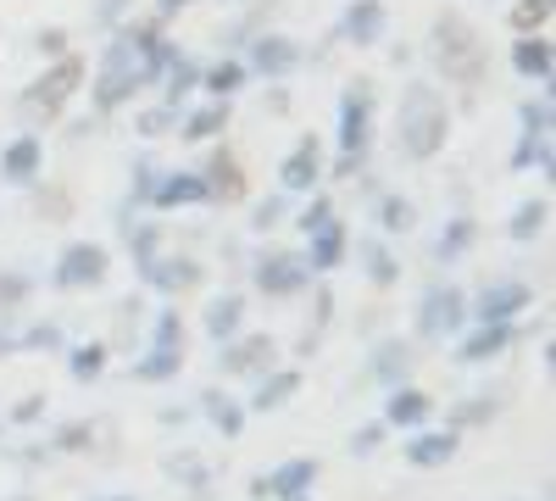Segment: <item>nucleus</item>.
Returning a JSON list of instances; mask_svg holds the SVG:
<instances>
[{"label":"nucleus","instance_id":"nucleus-1","mask_svg":"<svg viewBox=\"0 0 556 501\" xmlns=\"http://www.w3.org/2000/svg\"><path fill=\"white\" fill-rule=\"evenodd\" d=\"M451 140V101L445 89L429 78H412L401 89V107H395V156L401 162H434Z\"/></svg>","mask_w":556,"mask_h":501},{"label":"nucleus","instance_id":"nucleus-2","mask_svg":"<svg viewBox=\"0 0 556 501\" xmlns=\"http://www.w3.org/2000/svg\"><path fill=\"white\" fill-rule=\"evenodd\" d=\"M374 112H379L374 78H345L340 112H334V140H340V162L329 167L334 178H356L367 167V156H374Z\"/></svg>","mask_w":556,"mask_h":501},{"label":"nucleus","instance_id":"nucleus-3","mask_svg":"<svg viewBox=\"0 0 556 501\" xmlns=\"http://www.w3.org/2000/svg\"><path fill=\"white\" fill-rule=\"evenodd\" d=\"M429 62L445 73V84L479 89V78H484V67H490V51H484L479 28L462 17V12H440L434 28H429Z\"/></svg>","mask_w":556,"mask_h":501},{"label":"nucleus","instance_id":"nucleus-4","mask_svg":"<svg viewBox=\"0 0 556 501\" xmlns=\"http://www.w3.org/2000/svg\"><path fill=\"white\" fill-rule=\"evenodd\" d=\"M139 89H146V62H139V45L128 28H117L106 39L101 62L89 67V107H96L101 117H112L117 107H128Z\"/></svg>","mask_w":556,"mask_h":501},{"label":"nucleus","instance_id":"nucleus-5","mask_svg":"<svg viewBox=\"0 0 556 501\" xmlns=\"http://www.w3.org/2000/svg\"><path fill=\"white\" fill-rule=\"evenodd\" d=\"M84 78H89V62H84L78 51H67V57H56V62H45V67H39V78H34V84H23V96H17V117H23L28 128L56 123V117L67 112V101L84 89Z\"/></svg>","mask_w":556,"mask_h":501},{"label":"nucleus","instance_id":"nucleus-6","mask_svg":"<svg viewBox=\"0 0 556 501\" xmlns=\"http://www.w3.org/2000/svg\"><path fill=\"white\" fill-rule=\"evenodd\" d=\"M112 279V251L96 240H67L51 262V290L78 296V290H101Z\"/></svg>","mask_w":556,"mask_h":501},{"label":"nucleus","instance_id":"nucleus-7","mask_svg":"<svg viewBox=\"0 0 556 501\" xmlns=\"http://www.w3.org/2000/svg\"><path fill=\"white\" fill-rule=\"evenodd\" d=\"M412 329L424 335V340H456L462 329H468V290L462 285H429L424 296H417V317H412Z\"/></svg>","mask_w":556,"mask_h":501},{"label":"nucleus","instance_id":"nucleus-8","mask_svg":"<svg viewBox=\"0 0 556 501\" xmlns=\"http://www.w3.org/2000/svg\"><path fill=\"white\" fill-rule=\"evenodd\" d=\"M251 290H262V296H273V301H290V296L312 290V267H306L301 251L267 246V251H256V262H251Z\"/></svg>","mask_w":556,"mask_h":501},{"label":"nucleus","instance_id":"nucleus-9","mask_svg":"<svg viewBox=\"0 0 556 501\" xmlns=\"http://www.w3.org/2000/svg\"><path fill=\"white\" fill-rule=\"evenodd\" d=\"M139 285L156 290L162 301H178V296H190L206 285V262L195 251H156L146 267H139Z\"/></svg>","mask_w":556,"mask_h":501},{"label":"nucleus","instance_id":"nucleus-10","mask_svg":"<svg viewBox=\"0 0 556 501\" xmlns=\"http://www.w3.org/2000/svg\"><path fill=\"white\" fill-rule=\"evenodd\" d=\"M201 178H206L212 206H240V201H251V173H245V162L228 151L223 140L206 146V156H201Z\"/></svg>","mask_w":556,"mask_h":501},{"label":"nucleus","instance_id":"nucleus-11","mask_svg":"<svg viewBox=\"0 0 556 501\" xmlns=\"http://www.w3.org/2000/svg\"><path fill=\"white\" fill-rule=\"evenodd\" d=\"M301 62H306V45L295 34H278V28L256 34L251 39V57H245L251 78H267V84H285L290 73H301Z\"/></svg>","mask_w":556,"mask_h":501},{"label":"nucleus","instance_id":"nucleus-12","mask_svg":"<svg viewBox=\"0 0 556 501\" xmlns=\"http://www.w3.org/2000/svg\"><path fill=\"white\" fill-rule=\"evenodd\" d=\"M273 356H278V340L273 335H235V340H223L217 346V379L228 374V379H256V374H267L273 368Z\"/></svg>","mask_w":556,"mask_h":501},{"label":"nucleus","instance_id":"nucleus-13","mask_svg":"<svg viewBox=\"0 0 556 501\" xmlns=\"http://www.w3.org/2000/svg\"><path fill=\"white\" fill-rule=\"evenodd\" d=\"M323 173H329V162H323V140L306 128L301 140L290 146V156L278 162V190L285 196H312L323 185Z\"/></svg>","mask_w":556,"mask_h":501},{"label":"nucleus","instance_id":"nucleus-14","mask_svg":"<svg viewBox=\"0 0 556 501\" xmlns=\"http://www.w3.org/2000/svg\"><path fill=\"white\" fill-rule=\"evenodd\" d=\"M146 206L162 212V217H167V212H190V206H212L201 167H162V173H156V190H151Z\"/></svg>","mask_w":556,"mask_h":501},{"label":"nucleus","instance_id":"nucleus-15","mask_svg":"<svg viewBox=\"0 0 556 501\" xmlns=\"http://www.w3.org/2000/svg\"><path fill=\"white\" fill-rule=\"evenodd\" d=\"M529 306H534V285H523V279H501V285H484L479 296H468V317H479V324H513Z\"/></svg>","mask_w":556,"mask_h":501},{"label":"nucleus","instance_id":"nucleus-16","mask_svg":"<svg viewBox=\"0 0 556 501\" xmlns=\"http://www.w3.org/2000/svg\"><path fill=\"white\" fill-rule=\"evenodd\" d=\"M518 340H523V324H518V317H513V324H479L473 335L462 329V335H456V362H462V368H484V362L506 356Z\"/></svg>","mask_w":556,"mask_h":501},{"label":"nucleus","instance_id":"nucleus-17","mask_svg":"<svg viewBox=\"0 0 556 501\" xmlns=\"http://www.w3.org/2000/svg\"><path fill=\"white\" fill-rule=\"evenodd\" d=\"M317 458H290V463H278L273 474H256L251 479V501H290V496H306L317 485Z\"/></svg>","mask_w":556,"mask_h":501},{"label":"nucleus","instance_id":"nucleus-18","mask_svg":"<svg viewBox=\"0 0 556 501\" xmlns=\"http://www.w3.org/2000/svg\"><path fill=\"white\" fill-rule=\"evenodd\" d=\"M351 51H374V45L390 34V7L384 0H351V7L340 12V28H334Z\"/></svg>","mask_w":556,"mask_h":501},{"label":"nucleus","instance_id":"nucleus-19","mask_svg":"<svg viewBox=\"0 0 556 501\" xmlns=\"http://www.w3.org/2000/svg\"><path fill=\"white\" fill-rule=\"evenodd\" d=\"M306 267H312V279H329V273H340L345 262H351V229L340 217H329L323 229H312L306 235Z\"/></svg>","mask_w":556,"mask_h":501},{"label":"nucleus","instance_id":"nucleus-20","mask_svg":"<svg viewBox=\"0 0 556 501\" xmlns=\"http://www.w3.org/2000/svg\"><path fill=\"white\" fill-rule=\"evenodd\" d=\"M45 178V140L28 128V134H17V140L0 151V185H12V190H34Z\"/></svg>","mask_w":556,"mask_h":501},{"label":"nucleus","instance_id":"nucleus-21","mask_svg":"<svg viewBox=\"0 0 556 501\" xmlns=\"http://www.w3.org/2000/svg\"><path fill=\"white\" fill-rule=\"evenodd\" d=\"M228 123H235V101H206V107H184L173 134L184 146H212L228 134Z\"/></svg>","mask_w":556,"mask_h":501},{"label":"nucleus","instance_id":"nucleus-22","mask_svg":"<svg viewBox=\"0 0 556 501\" xmlns=\"http://www.w3.org/2000/svg\"><path fill=\"white\" fill-rule=\"evenodd\" d=\"M412 368H417V351H412L401 335H390V340H379L374 351H367V379H374L379 390L406 385V379H412Z\"/></svg>","mask_w":556,"mask_h":501},{"label":"nucleus","instance_id":"nucleus-23","mask_svg":"<svg viewBox=\"0 0 556 501\" xmlns=\"http://www.w3.org/2000/svg\"><path fill=\"white\" fill-rule=\"evenodd\" d=\"M245 312H251V296H245V290H223V296H212V301H206V312H201L206 340H212V346L235 340V335L245 329Z\"/></svg>","mask_w":556,"mask_h":501},{"label":"nucleus","instance_id":"nucleus-24","mask_svg":"<svg viewBox=\"0 0 556 501\" xmlns=\"http://www.w3.org/2000/svg\"><path fill=\"white\" fill-rule=\"evenodd\" d=\"M429 418H434V396H429V390H417L412 379L390 390V401H384V429H406V435H412V429H424Z\"/></svg>","mask_w":556,"mask_h":501},{"label":"nucleus","instance_id":"nucleus-25","mask_svg":"<svg viewBox=\"0 0 556 501\" xmlns=\"http://www.w3.org/2000/svg\"><path fill=\"white\" fill-rule=\"evenodd\" d=\"M356 267H362V279L374 290H395L401 285V256H395V246H384V235L356 240Z\"/></svg>","mask_w":556,"mask_h":501},{"label":"nucleus","instance_id":"nucleus-26","mask_svg":"<svg viewBox=\"0 0 556 501\" xmlns=\"http://www.w3.org/2000/svg\"><path fill=\"white\" fill-rule=\"evenodd\" d=\"M456 446H462L456 429H412L401 451H406V468H445L456 458Z\"/></svg>","mask_w":556,"mask_h":501},{"label":"nucleus","instance_id":"nucleus-27","mask_svg":"<svg viewBox=\"0 0 556 501\" xmlns=\"http://www.w3.org/2000/svg\"><path fill=\"white\" fill-rule=\"evenodd\" d=\"M551 67H556V45L551 34H518L513 39V73L529 78V84H551Z\"/></svg>","mask_w":556,"mask_h":501},{"label":"nucleus","instance_id":"nucleus-28","mask_svg":"<svg viewBox=\"0 0 556 501\" xmlns=\"http://www.w3.org/2000/svg\"><path fill=\"white\" fill-rule=\"evenodd\" d=\"M479 246V217L473 212H456V217H445V229L434 235V246H429V256L440 262V267H451V262H462Z\"/></svg>","mask_w":556,"mask_h":501},{"label":"nucleus","instance_id":"nucleus-29","mask_svg":"<svg viewBox=\"0 0 556 501\" xmlns=\"http://www.w3.org/2000/svg\"><path fill=\"white\" fill-rule=\"evenodd\" d=\"M295 390H301V368H267V374H256V385H251L245 413H278L285 401H295Z\"/></svg>","mask_w":556,"mask_h":501},{"label":"nucleus","instance_id":"nucleus-30","mask_svg":"<svg viewBox=\"0 0 556 501\" xmlns=\"http://www.w3.org/2000/svg\"><path fill=\"white\" fill-rule=\"evenodd\" d=\"M201 413H206V424H212L223 440H240V435H245V401L228 396L223 385H206V390H201Z\"/></svg>","mask_w":556,"mask_h":501},{"label":"nucleus","instance_id":"nucleus-31","mask_svg":"<svg viewBox=\"0 0 556 501\" xmlns=\"http://www.w3.org/2000/svg\"><path fill=\"white\" fill-rule=\"evenodd\" d=\"M245 84H251V67H245L240 57H217V62H201V89H206V101H235Z\"/></svg>","mask_w":556,"mask_h":501},{"label":"nucleus","instance_id":"nucleus-32","mask_svg":"<svg viewBox=\"0 0 556 501\" xmlns=\"http://www.w3.org/2000/svg\"><path fill=\"white\" fill-rule=\"evenodd\" d=\"M545 223H551V196H529V201H518L506 235H513V246H534L545 235Z\"/></svg>","mask_w":556,"mask_h":501},{"label":"nucleus","instance_id":"nucleus-33","mask_svg":"<svg viewBox=\"0 0 556 501\" xmlns=\"http://www.w3.org/2000/svg\"><path fill=\"white\" fill-rule=\"evenodd\" d=\"M106 362H112V346L106 340H84V346H67V374L78 385H96L106 374Z\"/></svg>","mask_w":556,"mask_h":501},{"label":"nucleus","instance_id":"nucleus-34","mask_svg":"<svg viewBox=\"0 0 556 501\" xmlns=\"http://www.w3.org/2000/svg\"><path fill=\"white\" fill-rule=\"evenodd\" d=\"M45 451H51V458H78V451H96V424H89V418L56 424L51 440H45Z\"/></svg>","mask_w":556,"mask_h":501},{"label":"nucleus","instance_id":"nucleus-35","mask_svg":"<svg viewBox=\"0 0 556 501\" xmlns=\"http://www.w3.org/2000/svg\"><path fill=\"white\" fill-rule=\"evenodd\" d=\"M495 413H501V401L495 396H468V401H456L451 413H445V429H484V424H495Z\"/></svg>","mask_w":556,"mask_h":501},{"label":"nucleus","instance_id":"nucleus-36","mask_svg":"<svg viewBox=\"0 0 556 501\" xmlns=\"http://www.w3.org/2000/svg\"><path fill=\"white\" fill-rule=\"evenodd\" d=\"M195 89H201V62H195L190 51H184V62L162 78V101H167V107H190Z\"/></svg>","mask_w":556,"mask_h":501},{"label":"nucleus","instance_id":"nucleus-37","mask_svg":"<svg viewBox=\"0 0 556 501\" xmlns=\"http://www.w3.org/2000/svg\"><path fill=\"white\" fill-rule=\"evenodd\" d=\"M184 374V351H146V356H134V379L139 385H167Z\"/></svg>","mask_w":556,"mask_h":501},{"label":"nucleus","instance_id":"nucleus-38","mask_svg":"<svg viewBox=\"0 0 556 501\" xmlns=\"http://www.w3.org/2000/svg\"><path fill=\"white\" fill-rule=\"evenodd\" d=\"M151 351H184V312L178 301H162L151 317Z\"/></svg>","mask_w":556,"mask_h":501},{"label":"nucleus","instance_id":"nucleus-39","mask_svg":"<svg viewBox=\"0 0 556 501\" xmlns=\"http://www.w3.org/2000/svg\"><path fill=\"white\" fill-rule=\"evenodd\" d=\"M167 479L184 485V490H206L212 485V468H206L201 451H173V458H167Z\"/></svg>","mask_w":556,"mask_h":501},{"label":"nucleus","instance_id":"nucleus-40","mask_svg":"<svg viewBox=\"0 0 556 501\" xmlns=\"http://www.w3.org/2000/svg\"><path fill=\"white\" fill-rule=\"evenodd\" d=\"M513 173H551V134H518V146H513V162H506Z\"/></svg>","mask_w":556,"mask_h":501},{"label":"nucleus","instance_id":"nucleus-41","mask_svg":"<svg viewBox=\"0 0 556 501\" xmlns=\"http://www.w3.org/2000/svg\"><path fill=\"white\" fill-rule=\"evenodd\" d=\"M128 256H134V267H146L162 246H167V235H162V223H128Z\"/></svg>","mask_w":556,"mask_h":501},{"label":"nucleus","instance_id":"nucleus-42","mask_svg":"<svg viewBox=\"0 0 556 501\" xmlns=\"http://www.w3.org/2000/svg\"><path fill=\"white\" fill-rule=\"evenodd\" d=\"M178 112H184V107L156 101V107H146V112L134 117V134H139V140H162V134H173V128H178Z\"/></svg>","mask_w":556,"mask_h":501},{"label":"nucleus","instance_id":"nucleus-43","mask_svg":"<svg viewBox=\"0 0 556 501\" xmlns=\"http://www.w3.org/2000/svg\"><path fill=\"white\" fill-rule=\"evenodd\" d=\"M412 223H417V206L406 196H379V229L384 235H406Z\"/></svg>","mask_w":556,"mask_h":501},{"label":"nucleus","instance_id":"nucleus-44","mask_svg":"<svg viewBox=\"0 0 556 501\" xmlns=\"http://www.w3.org/2000/svg\"><path fill=\"white\" fill-rule=\"evenodd\" d=\"M285 217H290V196L278 190V196H267V201L251 206V229L256 235H273V229H285Z\"/></svg>","mask_w":556,"mask_h":501},{"label":"nucleus","instance_id":"nucleus-45","mask_svg":"<svg viewBox=\"0 0 556 501\" xmlns=\"http://www.w3.org/2000/svg\"><path fill=\"white\" fill-rule=\"evenodd\" d=\"M551 7H556V0H518V7H513V17H506V23H513V34H545V23H551Z\"/></svg>","mask_w":556,"mask_h":501},{"label":"nucleus","instance_id":"nucleus-46","mask_svg":"<svg viewBox=\"0 0 556 501\" xmlns=\"http://www.w3.org/2000/svg\"><path fill=\"white\" fill-rule=\"evenodd\" d=\"M28 296H34V279H28L23 267H7V273H0V312H17Z\"/></svg>","mask_w":556,"mask_h":501},{"label":"nucleus","instance_id":"nucleus-47","mask_svg":"<svg viewBox=\"0 0 556 501\" xmlns=\"http://www.w3.org/2000/svg\"><path fill=\"white\" fill-rule=\"evenodd\" d=\"M17 351H45V356H51V351H67V340H62L56 324H28L17 335Z\"/></svg>","mask_w":556,"mask_h":501},{"label":"nucleus","instance_id":"nucleus-48","mask_svg":"<svg viewBox=\"0 0 556 501\" xmlns=\"http://www.w3.org/2000/svg\"><path fill=\"white\" fill-rule=\"evenodd\" d=\"M329 217H340L334 212V196H323V190H312V201L295 212V223H301V235H312V229H323V223H329Z\"/></svg>","mask_w":556,"mask_h":501},{"label":"nucleus","instance_id":"nucleus-49","mask_svg":"<svg viewBox=\"0 0 556 501\" xmlns=\"http://www.w3.org/2000/svg\"><path fill=\"white\" fill-rule=\"evenodd\" d=\"M139 7V0H89V23L96 28H123V17Z\"/></svg>","mask_w":556,"mask_h":501},{"label":"nucleus","instance_id":"nucleus-50","mask_svg":"<svg viewBox=\"0 0 556 501\" xmlns=\"http://www.w3.org/2000/svg\"><path fill=\"white\" fill-rule=\"evenodd\" d=\"M518 128L523 134H551V96H534L518 107Z\"/></svg>","mask_w":556,"mask_h":501},{"label":"nucleus","instance_id":"nucleus-51","mask_svg":"<svg viewBox=\"0 0 556 501\" xmlns=\"http://www.w3.org/2000/svg\"><path fill=\"white\" fill-rule=\"evenodd\" d=\"M39 418H45V390H34V396L12 401V413H7V424H17V429H34Z\"/></svg>","mask_w":556,"mask_h":501},{"label":"nucleus","instance_id":"nucleus-52","mask_svg":"<svg viewBox=\"0 0 556 501\" xmlns=\"http://www.w3.org/2000/svg\"><path fill=\"white\" fill-rule=\"evenodd\" d=\"M384 435H390L384 424H362V429L351 435V451H356V458H374V451L384 446Z\"/></svg>","mask_w":556,"mask_h":501},{"label":"nucleus","instance_id":"nucleus-53","mask_svg":"<svg viewBox=\"0 0 556 501\" xmlns=\"http://www.w3.org/2000/svg\"><path fill=\"white\" fill-rule=\"evenodd\" d=\"M34 45H39V57H45V62L67 57V34H62V28H39V39H34Z\"/></svg>","mask_w":556,"mask_h":501},{"label":"nucleus","instance_id":"nucleus-54","mask_svg":"<svg viewBox=\"0 0 556 501\" xmlns=\"http://www.w3.org/2000/svg\"><path fill=\"white\" fill-rule=\"evenodd\" d=\"M262 112H267V117H285V112H290V89H285V84H267Z\"/></svg>","mask_w":556,"mask_h":501},{"label":"nucleus","instance_id":"nucleus-55","mask_svg":"<svg viewBox=\"0 0 556 501\" xmlns=\"http://www.w3.org/2000/svg\"><path fill=\"white\" fill-rule=\"evenodd\" d=\"M156 424H162V429H184V424H190V406H162Z\"/></svg>","mask_w":556,"mask_h":501},{"label":"nucleus","instance_id":"nucleus-56","mask_svg":"<svg viewBox=\"0 0 556 501\" xmlns=\"http://www.w3.org/2000/svg\"><path fill=\"white\" fill-rule=\"evenodd\" d=\"M190 7H195V0H156V17H162V23H173L178 12H190Z\"/></svg>","mask_w":556,"mask_h":501},{"label":"nucleus","instance_id":"nucleus-57","mask_svg":"<svg viewBox=\"0 0 556 501\" xmlns=\"http://www.w3.org/2000/svg\"><path fill=\"white\" fill-rule=\"evenodd\" d=\"M0 356H17V335L12 329H0Z\"/></svg>","mask_w":556,"mask_h":501},{"label":"nucleus","instance_id":"nucleus-58","mask_svg":"<svg viewBox=\"0 0 556 501\" xmlns=\"http://www.w3.org/2000/svg\"><path fill=\"white\" fill-rule=\"evenodd\" d=\"M101 501H134V496H101Z\"/></svg>","mask_w":556,"mask_h":501},{"label":"nucleus","instance_id":"nucleus-59","mask_svg":"<svg viewBox=\"0 0 556 501\" xmlns=\"http://www.w3.org/2000/svg\"><path fill=\"white\" fill-rule=\"evenodd\" d=\"M7 501H34V496H7Z\"/></svg>","mask_w":556,"mask_h":501},{"label":"nucleus","instance_id":"nucleus-60","mask_svg":"<svg viewBox=\"0 0 556 501\" xmlns=\"http://www.w3.org/2000/svg\"><path fill=\"white\" fill-rule=\"evenodd\" d=\"M290 501H312V496H290Z\"/></svg>","mask_w":556,"mask_h":501},{"label":"nucleus","instance_id":"nucleus-61","mask_svg":"<svg viewBox=\"0 0 556 501\" xmlns=\"http://www.w3.org/2000/svg\"><path fill=\"white\" fill-rule=\"evenodd\" d=\"M235 7H245V0H235Z\"/></svg>","mask_w":556,"mask_h":501}]
</instances>
